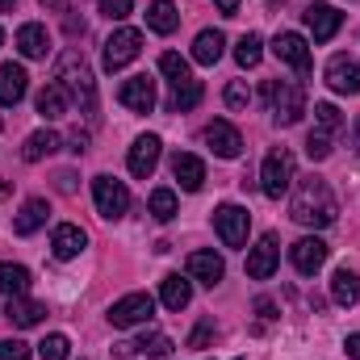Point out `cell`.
Segmentation results:
<instances>
[{
    "label": "cell",
    "mask_w": 360,
    "mask_h": 360,
    "mask_svg": "<svg viewBox=\"0 0 360 360\" xmlns=\"http://www.w3.org/2000/svg\"><path fill=\"white\" fill-rule=\"evenodd\" d=\"M289 214H293V222H302V226H331L335 218H340V205H335V193H331V184L323 176H302L293 180V205H289Z\"/></svg>",
    "instance_id": "cell-1"
},
{
    "label": "cell",
    "mask_w": 360,
    "mask_h": 360,
    "mask_svg": "<svg viewBox=\"0 0 360 360\" xmlns=\"http://www.w3.org/2000/svg\"><path fill=\"white\" fill-rule=\"evenodd\" d=\"M55 80H59V89L68 92L72 101H80L84 105V113L96 109V80H92V68L89 59H84V51H63L59 55V63H55Z\"/></svg>",
    "instance_id": "cell-2"
},
{
    "label": "cell",
    "mask_w": 360,
    "mask_h": 360,
    "mask_svg": "<svg viewBox=\"0 0 360 360\" xmlns=\"http://www.w3.org/2000/svg\"><path fill=\"white\" fill-rule=\"evenodd\" d=\"M264 101H269L276 126H297L302 113H306V89L297 80H269L264 84Z\"/></svg>",
    "instance_id": "cell-3"
},
{
    "label": "cell",
    "mask_w": 360,
    "mask_h": 360,
    "mask_svg": "<svg viewBox=\"0 0 360 360\" xmlns=\"http://www.w3.org/2000/svg\"><path fill=\"white\" fill-rule=\"evenodd\" d=\"M293 180H297L293 151H289V147H272L269 155H264V168H260V193L272 197V201H281V197L293 188Z\"/></svg>",
    "instance_id": "cell-4"
},
{
    "label": "cell",
    "mask_w": 360,
    "mask_h": 360,
    "mask_svg": "<svg viewBox=\"0 0 360 360\" xmlns=\"http://www.w3.org/2000/svg\"><path fill=\"white\" fill-rule=\"evenodd\" d=\"M151 314H155V297H151V293H126V297H117V302L109 306V323H113L117 331L147 327Z\"/></svg>",
    "instance_id": "cell-5"
},
{
    "label": "cell",
    "mask_w": 360,
    "mask_h": 360,
    "mask_svg": "<svg viewBox=\"0 0 360 360\" xmlns=\"http://www.w3.org/2000/svg\"><path fill=\"white\" fill-rule=\"evenodd\" d=\"M139 51H143V34L139 30H130V25H122V30H113L109 38H105V72H122L126 63H134L139 59Z\"/></svg>",
    "instance_id": "cell-6"
},
{
    "label": "cell",
    "mask_w": 360,
    "mask_h": 360,
    "mask_svg": "<svg viewBox=\"0 0 360 360\" xmlns=\"http://www.w3.org/2000/svg\"><path fill=\"white\" fill-rule=\"evenodd\" d=\"M92 201H96V214L105 218V222H117L126 210H130V193H126V184L113 176H96L92 180Z\"/></svg>",
    "instance_id": "cell-7"
},
{
    "label": "cell",
    "mask_w": 360,
    "mask_h": 360,
    "mask_svg": "<svg viewBox=\"0 0 360 360\" xmlns=\"http://www.w3.org/2000/svg\"><path fill=\"white\" fill-rule=\"evenodd\" d=\"M248 226H252V214H248L243 205L226 201V205L214 210V231H218V239H222L226 248H243V243H248Z\"/></svg>",
    "instance_id": "cell-8"
},
{
    "label": "cell",
    "mask_w": 360,
    "mask_h": 360,
    "mask_svg": "<svg viewBox=\"0 0 360 360\" xmlns=\"http://www.w3.org/2000/svg\"><path fill=\"white\" fill-rule=\"evenodd\" d=\"M272 55H276L285 68H293L297 76H310V68H314L306 38H302V34H293V30H281V34L272 38Z\"/></svg>",
    "instance_id": "cell-9"
},
{
    "label": "cell",
    "mask_w": 360,
    "mask_h": 360,
    "mask_svg": "<svg viewBox=\"0 0 360 360\" xmlns=\"http://www.w3.org/2000/svg\"><path fill=\"white\" fill-rule=\"evenodd\" d=\"M302 17H306V30H310L314 42H331V38L340 34V25H344V13H340L335 4H323V0H314Z\"/></svg>",
    "instance_id": "cell-10"
},
{
    "label": "cell",
    "mask_w": 360,
    "mask_h": 360,
    "mask_svg": "<svg viewBox=\"0 0 360 360\" xmlns=\"http://www.w3.org/2000/svg\"><path fill=\"white\" fill-rule=\"evenodd\" d=\"M281 264V239L276 235H260V243L248 252V276L252 281H269Z\"/></svg>",
    "instance_id": "cell-11"
},
{
    "label": "cell",
    "mask_w": 360,
    "mask_h": 360,
    "mask_svg": "<svg viewBox=\"0 0 360 360\" xmlns=\"http://www.w3.org/2000/svg\"><path fill=\"white\" fill-rule=\"evenodd\" d=\"M327 243L319 239V235H306V239H297L293 248H289V260H293V269L302 272V276H314V272L327 264Z\"/></svg>",
    "instance_id": "cell-12"
},
{
    "label": "cell",
    "mask_w": 360,
    "mask_h": 360,
    "mask_svg": "<svg viewBox=\"0 0 360 360\" xmlns=\"http://www.w3.org/2000/svg\"><path fill=\"white\" fill-rule=\"evenodd\" d=\"M205 143H210V151H214L218 160H239V151H243V134H239L226 117H218V122L205 126Z\"/></svg>",
    "instance_id": "cell-13"
},
{
    "label": "cell",
    "mask_w": 360,
    "mask_h": 360,
    "mask_svg": "<svg viewBox=\"0 0 360 360\" xmlns=\"http://www.w3.org/2000/svg\"><path fill=\"white\" fill-rule=\"evenodd\" d=\"M327 89L340 92V96H356L360 92V63L352 55H335L327 63Z\"/></svg>",
    "instance_id": "cell-14"
},
{
    "label": "cell",
    "mask_w": 360,
    "mask_h": 360,
    "mask_svg": "<svg viewBox=\"0 0 360 360\" xmlns=\"http://www.w3.org/2000/svg\"><path fill=\"white\" fill-rule=\"evenodd\" d=\"M160 139L155 134H139L134 139V147H130V155H126V168H130V176L147 180L151 172H155V164H160Z\"/></svg>",
    "instance_id": "cell-15"
},
{
    "label": "cell",
    "mask_w": 360,
    "mask_h": 360,
    "mask_svg": "<svg viewBox=\"0 0 360 360\" xmlns=\"http://www.w3.org/2000/svg\"><path fill=\"white\" fill-rule=\"evenodd\" d=\"M117 101H122L126 109H134V113H151V109H155V80H151V76H130V80H122Z\"/></svg>",
    "instance_id": "cell-16"
},
{
    "label": "cell",
    "mask_w": 360,
    "mask_h": 360,
    "mask_svg": "<svg viewBox=\"0 0 360 360\" xmlns=\"http://www.w3.org/2000/svg\"><path fill=\"white\" fill-rule=\"evenodd\" d=\"M84 248H89V235H84L76 222L55 226V235H51V252H55V260H76Z\"/></svg>",
    "instance_id": "cell-17"
},
{
    "label": "cell",
    "mask_w": 360,
    "mask_h": 360,
    "mask_svg": "<svg viewBox=\"0 0 360 360\" xmlns=\"http://www.w3.org/2000/svg\"><path fill=\"white\" fill-rule=\"evenodd\" d=\"M172 176L180 180L184 193H197V188L205 184V164H201L197 155H188V151H176V155H172Z\"/></svg>",
    "instance_id": "cell-18"
},
{
    "label": "cell",
    "mask_w": 360,
    "mask_h": 360,
    "mask_svg": "<svg viewBox=\"0 0 360 360\" xmlns=\"http://www.w3.org/2000/svg\"><path fill=\"white\" fill-rule=\"evenodd\" d=\"M188 276L214 289V285L226 276V264H222V256H214V252H193V256H188Z\"/></svg>",
    "instance_id": "cell-19"
},
{
    "label": "cell",
    "mask_w": 360,
    "mask_h": 360,
    "mask_svg": "<svg viewBox=\"0 0 360 360\" xmlns=\"http://www.w3.org/2000/svg\"><path fill=\"white\" fill-rule=\"evenodd\" d=\"M17 51H21L25 59H46V51H51V34H46V25H38V21L21 25V30H17Z\"/></svg>",
    "instance_id": "cell-20"
},
{
    "label": "cell",
    "mask_w": 360,
    "mask_h": 360,
    "mask_svg": "<svg viewBox=\"0 0 360 360\" xmlns=\"http://www.w3.org/2000/svg\"><path fill=\"white\" fill-rule=\"evenodd\" d=\"M30 89V76L21 63H0V105H17Z\"/></svg>",
    "instance_id": "cell-21"
},
{
    "label": "cell",
    "mask_w": 360,
    "mask_h": 360,
    "mask_svg": "<svg viewBox=\"0 0 360 360\" xmlns=\"http://www.w3.org/2000/svg\"><path fill=\"white\" fill-rule=\"evenodd\" d=\"M4 319H8L13 327H38V323L46 319V306H42V302H30V297L21 293V297H13V302L4 306Z\"/></svg>",
    "instance_id": "cell-22"
},
{
    "label": "cell",
    "mask_w": 360,
    "mask_h": 360,
    "mask_svg": "<svg viewBox=\"0 0 360 360\" xmlns=\"http://www.w3.org/2000/svg\"><path fill=\"white\" fill-rule=\"evenodd\" d=\"M160 302H164L168 310H184V306L193 302V285H188V276L168 272V276L160 281Z\"/></svg>",
    "instance_id": "cell-23"
},
{
    "label": "cell",
    "mask_w": 360,
    "mask_h": 360,
    "mask_svg": "<svg viewBox=\"0 0 360 360\" xmlns=\"http://www.w3.org/2000/svg\"><path fill=\"white\" fill-rule=\"evenodd\" d=\"M46 218H51V205H46L42 197H30V201L21 205V214L13 218V231H17V235H34Z\"/></svg>",
    "instance_id": "cell-24"
},
{
    "label": "cell",
    "mask_w": 360,
    "mask_h": 360,
    "mask_svg": "<svg viewBox=\"0 0 360 360\" xmlns=\"http://www.w3.org/2000/svg\"><path fill=\"white\" fill-rule=\"evenodd\" d=\"M331 302L335 306H356L360 302V276L352 269H335V276H331Z\"/></svg>",
    "instance_id": "cell-25"
},
{
    "label": "cell",
    "mask_w": 360,
    "mask_h": 360,
    "mask_svg": "<svg viewBox=\"0 0 360 360\" xmlns=\"http://www.w3.org/2000/svg\"><path fill=\"white\" fill-rule=\"evenodd\" d=\"M222 46H226V38H222L218 30H201L197 42H193V59H197L201 68H214V63L222 59Z\"/></svg>",
    "instance_id": "cell-26"
},
{
    "label": "cell",
    "mask_w": 360,
    "mask_h": 360,
    "mask_svg": "<svg viewBox=\"0 0 360 360\" xmlns=\"http://www.w3.org/2000/svg\"><path fill=\"white\" fill-rule=\"evenodd\" d=\"M55 151H59V134H55V130H34V134L25 139V147H21V160H25V164H38V160L55 155Z\"/></svg>",
    "instance_id": "cell-27"
},
{
    "label": "cell",
    "mask_w": 360,
    "mask_h": 360,
    "mask_svg": "<svg viewBox=\"0 0 360 360\" xmlns=\"http://www.w3.org/2000/svg\"><path fill=\"white\" fill-rule=\"evenodd\" d=\"M147 25L155 30V34H172L180 25V13L172 0H151V8H147Z\"/></svg>",
    "instance_id": "cell-28"
},
{
    "label": "cell",
    "mask_w": 360,
    "mask_h": 360,
    "mask_svg": "<svg viewBox=\"0 0 360 360\" xmlns=\"http://www.w3.org/2000/svg\"><path fill=\"white\" fill-rule=\"evenodd\" d=\"M25 289H30V269L0 260V293H4V297H21Z\"/></svg>",
    "instance_id": "cell-29"
},
{
    "label": "cell",
    "mask_w": 360,
    "mask_h": 360,
    "mask_svg": "<svg viewBox=\"0 0 360 360\" xmlns=\"http://www.w3.org/2000/svg\"><path fill=\"white\" fill-rule=\"evenodd\" d=\"M38 113H42L46 122L63 117V113H68V92L59 89V84H46V89L38 92Z\"/></svg>",
    "instance_id": "cell-30"
},
{
    "label": "cell",
    "mask_w": 360,
    "mask_h": 360,
    "mask_svg": "<svg viewBox=\"0 0 360 360\" xmlns=\"http://www.w3.org/2000/svg\"><path fill=\"white\" fill-rule=\"evenodd\" d=\"M314 130L327 134V139H335V134L344 130V113H340L331 101H319V105H314Z\"/></svg>",
    "instance_id": "cell-31"
},
{
    "label": "cell",
    "mask_w": 360,
    "mask_h": 360,
    "mask_svg": "<svg viewBox=\"0 0 360 360\" xmlns=\"http://www.w3.org/2000/svg\"><path fill=\"white\" fill-rule=\"evenodd\" d=\"M235 59H239V68H260V59H264L260 34H243V38L235 42Z\"/></svg>",
    "instance_id": "cell-32"
},
{
    "label": "cell",
    "mask_w": 360,
    "mask_h": 360,
    "mask_svg": "<svg viewBox=\"0 0 360 360\" xmlns=\"http://www.w3.org/2000/svg\"><path fill=\"white\" fill-rule=\"evenodd\" d=\"M160 72L168 76V84H172V89H180V84H188V80H193V72H188V59H180L176 51L160 55Z\"/></svg>",
    "instance_id": "cell-33"
},
{
    "label": "cell",
    "mask_w": 360,
    "mask_h": 360,
    "mask_svg": "<svg viewBox=\"0 0 360 360\" xmlns=\"http://www.w3.org/2000/svg\"><path fill=\"white\" fill-rule=\"evenodd\" d=\"M147 205H151V218H155V222H172V218H176V193H172V188H155Z\"/></svg>",
    "instance_id": "cell-34"
},
{
    "label": "cell",
    "mask_w": 360,
    "mask_h": 360,
    "mask_svg": "<svg viewBox=\"0 0 360 360\" xmlns=\"http://www.w3.org/2000/svg\"><path fill=\"white\" fill-rule=\"evenodd\" d=\"M197 101H201V80H188V84L172 89V101H168V109H172V113H188Z\"/></svg>",
    "instance_id": "cell-35"
},
{
    "label": "cell",
    "mask_w": 360,
    "mask_h": 360,
    "mask_svg": "<svg viewBox=\"0 0 360 360\" xmlns=\"http://www.w3.org/2000/svg\"><path fill=\"white\" fill-rule=\"evenodd\" d=\"M68 352H72V344H68V335H59V331L38 344V356L42 360H68Z\"/></svg>",
    "instance_id": "cell-36"
},
{
    "label": "cell",
    "mask_w": 360,
    "mask_h": 360,
    "mask_svg": "<svg viewBox=\"0 0 360 360\" xmlns=\"http://www.w3.org/2000/svg\"><path fill=\"white\" fill-rule=\"evenodd\" d=\"M222 96H226L231 109H248V105H252V89H248V80H231Z\"/></svg>",
    "instance_id": "cell-37"
},
{
    "label": "cell",
    "mask_w": 360,
    "mask_h": 360,
    "mask_svg": "<svg viewBox=\"0 0 360 360\" xmlns=\"http://www.w3.org/2000/svg\"><path fill=\"white\" fill-rule=\"evenodd\" d=\"M306 155H310V160H327V155H331V139L319 134V130H310V139H306Z\"/></svg>",
    "instance_id": "cell-38"
},
{
    "label": "cell",
    "mask_w": 360,
    "mask_h": 360,
    "mask_svg": "<svg viewBox=\"0 0 360 360\" xmlns=\"http://www.w3.org/2000/svg\"><path fill=\"white\" fill-rule=\"evenodd\" d=\"M130 8H134V0H101V17H109V21L130 17Z\"/></svg>",
    "instance_id": "cell-39"
},
{
    "label": "cell",
    "mask_w": 360,
    "mask_h": 360,
    "mask_svg": "<svg viewBox=\"0 0 360 360\" xmlns=\"http://www.w3.org/2000/svg\"><path fill=\"white\" fill-rule=\"evenodd\" d=\"M0 360H30V344H21V340H0Z\"/></svg>",
    "instance_id": "cell-40"
},
{
    "label": "cell",
    "mask_w": 360,
    "mask_h": 360,
    "mask_svg": "<svg viewBox=\"0 0 360 360\" xmlns=\"http://www.w3.org/2000/svg\"><path fill=\"white\" fill-rule=\"evenodd\" d=\"M210 340H214V323L205 319V323H197V327H193V335H188V348H205Z\"/></svg>",
    "instance_id": "cell-41"
},
{
    "label": "cell",
    "mask_w": 360,
    "mask_h": 360,
    "mask_svg": "<svg viewBox=\"0 0 360 360\" xmlns=\"http://www.w3.org/2000/svg\"><path fill=\"white\" fill-rule=\"evenodd\" d=\"M72 151H76V155L89 151V134H84V130H72Z\"/></svg>",
    "instance_id": "cell-42"
},
{
    "label": "cell",
    "mask_w": 360,
    "mask_h": 360,
    "mask_svg": "<svg viewBox=\"0 0 360 360\" xmlns=\"http://www.w3.org/2000/svg\"><path fill=\"white\" fill-rule=\"evenodd\" d=\"M214 8H218L222 17H235V13H239V0H214Z\"/></svg>",
    "instance_id": "cell-43"
},
{
    "label": "cell",
    "mask_w": 360,
    "mask_h": 360,
    "mask_svg": "<svg viewBox=\"0 0 360 360\" xmlns=\"http://www.w3.org/2000/svg\"><path fill=\"white\" fill-rule=\"evenodd\" d=\"M55 184H59V193H72V188H76V176H72V172H59Z\"/></svg>",
    "instance_id": "cell-44"
},
{
    "label": "cell",
    "mask_w": 360,
    "mask_h": 360,
    "mask_svg": "<svg viewBox=\"0 0 360 360\" xmlns=\"http://www.w3.org/2000/svg\"><path fill=\"white\" fill-rule=\"evenodd\" d=\"M256 310H260V319H276V306H272L269 297H260V302H256Z\"/></svg>",
    "instance_id": "cell-45"
},
{
    "label": "cell",
    "mask_w": 360,
    "mask_h": 360,
    "mask_svg": "<svg viewBox=\"0 0 360 360\" xmlns=\"http://www.w3.org/2000/svg\"><path fill=\"white\" fill-rule=\"evenodd\" d=\"M344 348H348V356H352V360H360V331H356V335H348V344H344Z\"/></svg>",
    "instance_id": "cell-46"
},
{
    "label": "cell",
    "mask_w": 360,
    "mask_h": 360,
    "mask_svg": "<svg viewBox=\"0 0 360 360\" xmlns=\"http://www.w3.org/2000/svg\"><path fill=\"white\" fill-rule=\"evenodd\" d=\"M352 143H356V155H360V117H356V130H352Z\"/></svg>",
    "instance_id": "cell-47"
},
{
    "label": "cell",
    "mask_w": 360,
    "mask_h": 360,
    "mask_svg": "<svg viewBox=\"0 0 360 360\" xmlns=\"http://www.w3.org/2000/svg\"><path fill=\"white\" fill-rule=\"evenodd\" d=\"M13 4H17V0H0V8H13Z\"/></svg>",
    "instance_id": "cell-48"
},
{
    "label": "cell",
    "mask_w": 360,
    "mask_h": 360,
    "mask_svg": "<svg viewBox=\"0 0 360 360\" xmlns=\"http://www.w3.org/2000/svg\"><path fill=\"white\" fill-rule=\"evenodd\" d=\"M0 42H4V34H0Z\"/></svg>",
    "instance_id": "cell-49"
},
{
    "label": "cell",
    "mask_w": 360,
    "mask_h": 360,
    "mask_svg": "<svg viewBox=\"0 0 360 360\" xmlns=\"http://www.w3.org/2000/svg\"><path fill=\"white\" fill-rule=\"evenodd\" d=\"M269 4H276V0H269Z\"/></svg>",
    "instance_id": "cell-50"
},
{
    "label": "cell",
    "mask_w": 360,
    "mask_h": 360,
    "mask_svg": "<svg viewBox=\"0 0 360 360\" xmlns=\"http://www.w3.org/2000/svg\"><path fill=\"white\" fill-rule=\"evenodd\" d=\"M235 360H239V356H235Z\"/></svg>",
    "instance_id": "cell-51"
}]
</instances>
